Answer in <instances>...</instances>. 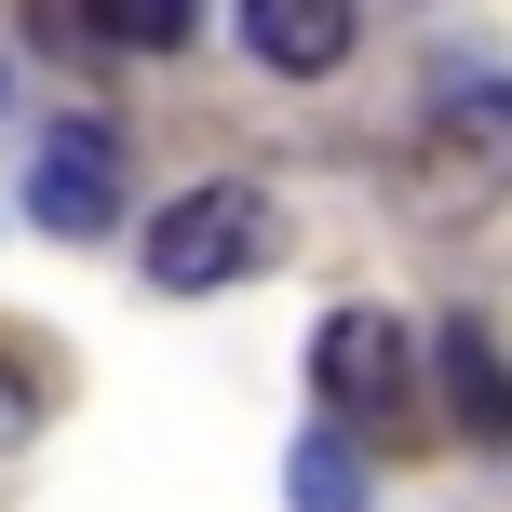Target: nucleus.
Here are the masks:
<instances>
[{"instance_id": "nucleus-3", "label": "nucleus", "mask_w": 512, "mask_h": 512, "mask_svg": "<svg viewBox=\"0 0 512 512\" xmlns=\"http://www.w3.org/2000/svg\"><path fill=\"white\" fill-rule=\"evenodd\" d=\"M310 378H324V405H337V418H364V432H405V405H418L391 310H337V324L310 337Z\"/></svg>"}, {"instance_id": "nucleus-6", "label": "nucleus", "mask_w": 512, "mask_h": 512, "mask_svg": "<svg viewBox=\"0 0 512 512\" xmlns=\"http://www.w3.org/2000/svg\"><path fill=\"white\" fill-rule=\"evenodd\" d=\"M243 41H256V68L324 81L337 54H351V0H243Z\"/></svg>"}, {"instance_id": "nucleus-9", "label": "nucleus", "mask_w": 512, "mask_h": 512, "mask_svg": "<svg viewBox=\"0 0 512 512\" xmlns=\"http://www.w3.org/2000/svg\"><path fill=\"white\" fill-rule=\"evenodd\" d=\"M27 418H41V405H27V364H14V351H0V445H14V432H27Z\"/></svg>"}, {"instance_id": "nucleus-1", "label": "nucleus", "mask_w": 512, "mask_h": 512, "mask_svg": "<svg viewBox=\"0 0 512 512\" xmlns=\"http://www.w3.org/2000/svg\"><path fill=\"white\" fill-rule=\"evenodd\" d=\"M270 256V203L256 189H176L149 216V283L162 297H203V283H243Z\"/></svg>"}, {"instance_id": "nucleus-7", "label": "nucleus", "mask_w": 512, "mask_h": 512, "mask_svg": "<svg viewBox=\"0 0 512 512\" xmlns=\"http://www.w3.org/2000/svg\"><path fill=\"white\" fill-rule=\"evenodd\" d=\"M283 499H297V512H364V459L337 432H310L297 459H283Z\"/></svg>"}, {"instance_id": "nucleus-5", "label": "nucleus", "mask_w": 512, "mask_h": 512, "mask_svg": "<svg viewBox=\"0 0 512 512\" xmlns=\"http://www.w3.org/2000/svg\"><path fill=\"white\" fill-rule=\"evenodd\" d=\"M432 378H445V418H459V445H512V364H499V337L486 324H445L432 337Z\"/></svg>"}, {"instance_id": "nucleus-8", "label": "nucleus", "mask_w": 512, "mask_h": 512, "mask_svg": "<svg viewBox=\"0 0 512 512\" xmlns=\"http://www.w3.org/2000/svg\"><path fill=\"white\" fill-rule=\"evenodd\" d=\"M189 14H203V0H95V27H108V41H135V54L189 41Z\"/></svg>"}, {"instance_id": "nucleus-2", "label": "nucleus", "mask_w": 512, "mask_h": 512, "mask_svg": "<svg viewBox=\"0 0 512 512\" xmlns=\"http://www.w3.org/2000/svg\"><path fill=\"white\" fill-rule=\"evenodd\" d=\"M418 189H432L445 216H486L512 189V81H459V95L432 108V135H418Z\"/></svg>"}, {"instance_id": "nucleus-4", "label": "nucleus", "mask_w": 512, "mask_h": 512, "mask_svg": "<svg viewBox=\"0 0 512 512\" xmlns=\"http://www.w3.org/2000/svg\"><path fill=\"white\" fill-rule=\"evenodd\" d=\"M27 216H41L54 243H95L108 216H122V135L108 122H54L41 162H27Z\"/></svg>"}]
</instances>
